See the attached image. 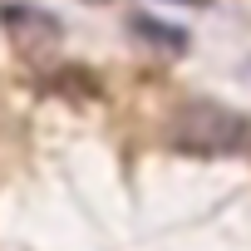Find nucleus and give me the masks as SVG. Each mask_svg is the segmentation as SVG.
<instances>
[{"label":"nucleus","mask_w":251,"mask_h":251,"mask_svg":"<svg viewBox=\"0 0 251 251\" xmlns=\"http://www.w3.org/2000/svg\"><path fill=\"white\" fill-rule=\"evenodd\" d=\"M168 143L177 153H197V158H226V153H246L251 148V118L222 103H187L168 118Z\"/></svg>","instance_id":"1"},{"label":"nucleus","mask_w":251,"mask_h":251,"mask_svg":"<svg viewBox=\"0 0 251 251\" xmlns=\"http://www.w3.org/2000/svg\"><path fill=\"white\" fill-rule=\"evenodd\" d=\"M0 20H5L10 40L20 45V54H30V59H40V54H50V50L59 45V20H54V15H45V10L5 5V10H0Z\"/></svg>","instance_id":"2"},{"label":"nucleus","mask_w":251,"mask_h":251,"mask_svg":"<svg viewBox=\"0 0 251 251\" xmlns=\"http://www.w3.org/2000/svg\"><path fill=\"white\" fill-rule=\"evenodd\" d=\"M128 30H133V40H143L148 50L187 54V30L173 25V20H158V15H128Z\"/></svg>","instance_id":"3"},{"label":"nucleus","mask_w":251,"mask_h":251,"mask_svg":"<svg viewBox=\"0 0 251 251\" xmlns=\"http://www.w3.org/2000/svg\"><path fill=\"white\" fill-rule=\"evenodd\" d=\"M54 89H59L64 99H84V103L99 99V79L84 74V69H59V74H54Z\"/></svg>","instance_id":"4"}]
</instances>
